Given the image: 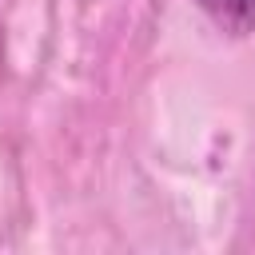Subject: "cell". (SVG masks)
Listing matches in <instances>:
<instances>
[{
  "label": "cell",
  "mask_w": 255,
  "mask_h": 255,
  "mask_svg": "<svg viewBox=\"0 0 255 255\" xmlns=\"http://www.w3.org/2000/svg\"><path fill=\"white\" fill-rule=\"evenodd\" d=\"M195 4L227 36H251L255 32V0H195Z\"/></svg>",
  "instance_id": "obj_1"
}]
</instances>
